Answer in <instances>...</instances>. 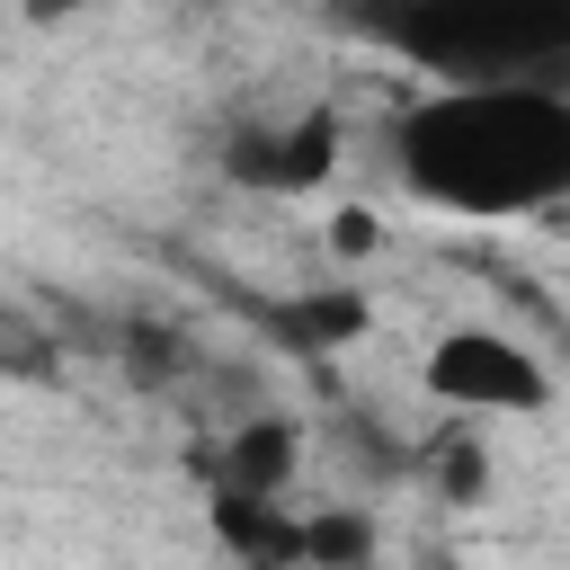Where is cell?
Here are the masks:
<instances>
[{
	"instance_id": "6da1fadb",
	"label": "cell",
	"mask_w": 570,
	"mask_h": 570,
	"mask_svg": "<svg viewBox=\"0 0 570 570\" xmlns=\"http://www.w3.org/2000/svg\"><path fill=\"white\" fill-rule=\"evenodd\" d=\"M401 187L454 214H543L570 196V98L552 80H445L392 125Z\"/></svg>"
},
{
	"instance_id": "7a4b0ae2",
	"label": "cell",
	"mask_w": 570,
	"mask_h": 570,
	"mask_svg": "<svg viewBox=\"0 0 570 570\" xmlns=\"http://www.w3.org/2000/svg\"><path fill=\"white\" fill-rule=\"evenodd\" d=\"M330 27L436 80H543L570 53V0H330Z\"/></svg>"
},
{
	"instance_id": "3957f363",
	"label": "cell",
	"mask_w": 570,
	"mask_h": 570,
	"mask_svg": "<svg viewBox=\"0 0 570 570\" xmlns=\"http://www.w3.org/2000/svg\"><path fill=\"white\" fill-rule=\"evenodd\" d=\"M419 383H428V401H445V410H499V419L552 410L543 356H534L525 338H508V330H445V338L419 356Z\"/></svg>"
},
{
	"instance_id": "277c9868",
	"label": "cell",
	"mask_w": 570,
	"mask_h": 570,
	"mask_svg": "<svg viewBox=\"0 0 570 570\" xmlns=\"http://www.w3.org/2000/svg\"><path fill=\"white\" fill-rule=\"evenodd\" d=\"M338 116L303 107V116H267V125H232L223 134V178L249 196H312L338 169Z\"/></svg>"
},
{
	"instance_id": "5b68a950",
	"label": "cell",
	"mask_w": 570,
	"mask_h": 570,
	"mask_svg": "<svg viewBox=\"0 0 570 570\" xmlns=\"http://www.w3.org/2000/svg\"><path fill=\"white\" fill-rule=\"evenodd\" d=\"M294 472H303V428H294L285 410L240 419V428L223 436V454H214V490H258V499H285V490H294Z\"/></svg>"
},
{
	"instance_id": "8992f818",
	"label": "cell",
	"mask_w": 570,
	"mask_h": 570,
	"mask_svg": "<svg viewBox=\"0 0 570 570\" xmlns=\"http://www.w3.org/2000/svg\"><path fill=\"white\" fill-rule=\"evenodd\" d=\"M267 330H276L294 356H338V347H356V338L374 330V303H365L356 285H321V294L276 303V312H267Z\"/></svg>"
},
{
	"instance_id": "52a82bcc",
	"label": "cell",
	"mask_w": 570,
	"mask_h": 570,
	"mask_svg": "<svg viewBox=\"0 0 570 570\" xmlns=\"http://www.w3.org/2000/svg\"><path fill=\"white\" fill-rule=\"evenodd\" d=\"M214 543L232 561H303V517H285V499L258 490H214Z\"/></svg>"
},
{
	"instance_id": "ba28073f",
	"label": "cell",
	"mask_w": 570,
	"mask_h": 570,
	"mask_svg": "<svg viewBox=\"0 0 570 570\" xmlns=\"http://www.w3.org/2000/svg\"><path fill=\"white\" fill-rule=\"evenodd\" d=\"M303 561H321V570L374 561V517H365V508H312V517H303Z\"/></svg>"
},
{
	"instance_id": "9c48e42d",
	"label": "cell",
	"mask_w": 570,
	"mask_h": 570,
	"mask_svg": "<svg viewBox=\"0 0 570 570\" xmlns=\"http://www.w3.org/2000/svg\"><path fill=\"white\" fill-rule=\"evenodd\" d=\"M125 374H134V383H169V374H187V347H178L169 330H142V321H134V330H125Z\"/></svg>"
},
{
	"instance_id": "30bf717a",
	"label": "cell",
	"mask_w": 570,
	"mask_h": 570,
	"mask_svg": "<svg viewBox=\"0 0 570 570\" xmlns=\"http://www.w3.org/2000/svg\"><path fill=\"white\" fill-rule=\"evenodd\" d=\"M330 249H338V258H374V249H383V223H374V214H338V223H330Z\"/></svg>"
},
{
	"instance_id": "8fae6325",
	"label": "cell",
	"mask_w": 570,
	"mask_h": 570,
	"mask_svg": "<svg viewBox=\"0 0 570 570\" xmlns=\"http://www.w3.org/2000/svg\"><path fill=\"white\" fill-rule=\"evenodd\" d=\"M436 472H445V499H481V454H472V445H445Z\"/></svg>"
},
{
	"instance_id": "7c38bea8",
	"label": "cell",
	"mask_w": 570,
	"mask_h": 570,
	"mask_svg": "<svg viewBox=\"0 0 570 570\" xmlns=\"http://www.w3.org/2000/svg\"><path fill=\"white\" fill-rule=\"evenodd\" d=\"M62 9H80V0H36V18H62Z\"/></svg>"
},
{
	"instance_id": "4fadbf2b",
	"label": "cell",
	"mask_w": 570,
	"mask_h": 570,
	"mask_svg": "<svg viewBox=\"0 0 570 570\" xmlns=\"http://www.w3.org/2000/svg\"><path fill=\"white\" fill-rule=\"evenodd\" d=\"M187 9H214V0H187Z\"/></svg>"
}]
</instances>
